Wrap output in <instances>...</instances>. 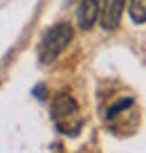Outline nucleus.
Masks as SVG:
<instances>
[{
  "instance_id": "1",
  "label": "nucleus",
  "mask_w": 146,
  "mask_h": 153,
  "mask_svg": "<svg viewBox=\"0 0 146 153\" xmlns=\"http://www.w3.org/2000/svg\"><path fill=\"white\" fill-rule=\"evenodd\" d=\"M52 117L56 128L65 135H76L81 131V124H83L79 104L74 101V97L70 92H59L52 99Z\"/></svg>"
},
{
  "instance_id": "2",
  "label": "nucleus",
  "mask_w": 146,
  "mask_h": 153,
  "mask_svg": "<svg viewBox=\"0 0 146 153\" xmlns=\"http://www.w3.org/2000/svg\"><path fill=\"white\" fill-rule=\"evenodd\" d=\"M72 41V27L67 23H56L52 29H47L38 45V59L41 63H52L61 56V52Z\"/></svg>"
},
{
  "instance_id": "3",
  "label": "nucleus",
  "mask_w": 146,
  "mask_h": 153,
  "mask_svg": "<svg viewBox=\"0 0 146 153\" xmlns=\"http://www.w3.org/2000/svg\"><path fill=\"white\" fill-rule=\"evenodd\" d=\"M126 7V0H101V11H99V23L106 32H113L122 23V14Z\"/></svg>"
},
{
  "instance_id": "4",
  "label": "nucleus",
  "mask_w": 146,
  "mask_h": 153,
  "mask_svg": "<svg viewBox=\"0 0 146 153\" xmlns=\"http://www.w3.org/2000/svg\"><path fill=\"white\" fill-rule=\"evenodd\" d=\"M99 11H101V0H81L79 11H76V20H79V27L81 29H90L97 18H99Z\"/></svg>"
},
{
  "instance_id": "5",
  "label": "nucleus",
  "mask_w": 146,
  "mask_h": 153,
  "mask_svg": "<svg viewBox=\"0 0 146 153\" xmlns=\"http://www.w3.org/2000/svg\"><path fill=\"white\" fill-rule=\"evenodd\" d=\"M133 104H135V99H133V97H124V99L115 101V104L110 106L108 110H106V120H108V122H113L115 117H119V115H124V110H126V108H130Z\"/></svg>"
},
{
  "instance_id": "6",
  "label": "nucleus",
  "mask_w": 146,
  "mask_h": 153,
  "mask_svg": "<svg viewBox=\"0 0 146 153\" xmlns=\"http://www.w3.org/2000/svg\"><path fill=\"white\" fill-rule=\"evenodd\" d=\"M128 14L135 23H146V0H130Z\"/></svg>"
}]
</instances>
